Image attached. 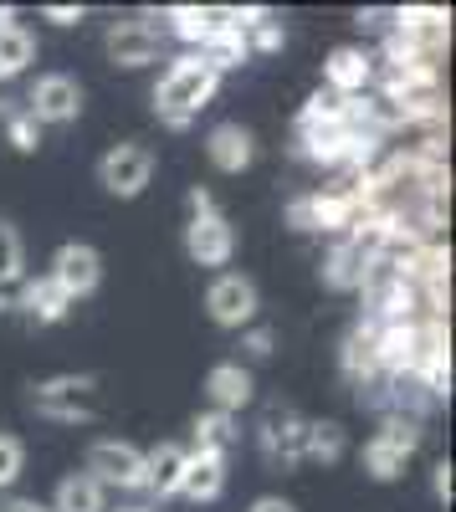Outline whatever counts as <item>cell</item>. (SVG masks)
I'll return each mask as SVG.
<instances>
[{
  "mask_svg": "<svg viewBox=\"0 0 456 512\" xmlns=\"http://www.w3.org/2000/svg\"><path fill=\"white\" fill-rule=\"evenodd\" d=\"M431 487H436V497H441V502H451V461H436Z\"/></svg>",
  "mask_w": 456,
  "mask_h": 512,
  "instance_id": "obj_26",
  "label": "cell"
},
{
  "mask_svg": "<svg viewBox=\"0 0 456 512\" xmlns=\"http://www.w3.org/2000/svg\"><path fill=\"white\" fill-rule=\"evenodd\" d=\"M323 72H328V93L334 98H359L364 82L375 77V62H369V52H359V47H339Z\"/></svg>",
  "mask_w": 456,
  "mask_h": 512,
  "instance_id": "obj_16",
  "label": "cell"
},
{
  "mask_svg": "<svg viewBox=\"0 0 456 512\" xmlns=\"http://www.w3.org/2000/svg\"><path fill=\"white\" fill-rule=\"evenodd\" d=\"M205 154H211V164L221 175H241V169L257 159V139H252V128H241V123H216L211 139H205Z\"/></svg>",
  "mask_w": 456,
  "mask_h": 512,
  "instance_id": "obj_12",
  "label": "cell"
},
{
  "mask_svg": "<svg viewBox=\"0 0 456 512\" xmlns=\"http://www.w3.org/2000/svg\"><path fill=\"white\" fill-rule=\"evenodd\" d=\"M21 466H26V446H21L16 436H0V492H11V487H16Z\"/></svg>",
  "mask_w": 456,
  "mask_h": 512,
  "instance_id": "obj_24",
  "label": "cell"
},
{
  "mask_svg": "<svg viewBox=\"0 0 456 512\" xmlns=\"http://www.w3.org/2000/svg\"><path fill=\"white\" fill-rule=\"evenodd\" d=\"M185 461H190V446L159 441V446L144 456V492H149V497H175V492H180V477H185Z\"/></svg>",
  "mask_w": 456,
  "mask_h": 512,
  "instance_id": "obj_13",
  "label": "cell"
},
{
  "mask_svg": "<svg viewBox=\"0 0 456 512\" xmlns=\"http://www.w3.org/2000/svg\"><path fill=\"white\" fill-rule=\"evenodd\" d=\"M236 441H241L236 415L211 410V415H200V420H195V451H205V456H231Z\"/></svg>",
  "mask_w": 456,
  "mask_h": 512,
  "instance_id": "obj_20",
  "label": "cell"
},
{
  "mask_svg": "<svg viewBox=\"0 0 456 512\" xmlns=\"http://www.w3.org/2000/svg\"><path fill=\"white\" fill-rule=\"evenodd\" d=\"M31 62H36V36L21 21H6L0 26V77H16Z\"/></svg>",
  "mask_w": 456,
  "mask_h": 512,
  "instance_id": "obj_19",
  "label": "cell"
},
{
  "mask_svg": "<svg viewBox=\"0 0 456 512\" xmlns=\"http://www.w3.org/2000/svg\"><path fill=\"white\" fill-rule=\"evenodd\" d=\"M154 180V154L144 144H113L103 159H98V185L118 200H134L144 195V185Z\"/></svg>",
  "mask_w": 456,
  "mask_h": 512,
  "instance_id": "obj_6",
  "label": "cell"
},
{
  "mask_svg": "<svg viewBox=\"0 0 456 512\" xmlns=\"http://www.w3.org/2000/svg\"><path fill=\"white\" fill-rule=\"evenodd\" d=\"M246 349H252L257 359H267V354H272V333H262V328H257L252 338H246Z\"/></svg>",
  "mask_w": 456,
  "mask_h": 512,
  "instance_id": "obj_29",
  "label": "cell"
},
{
  "mask_svg": "<svg viewBox=\"0 0 456 512\" xmlns=\"http://www.w3.org/2000/svg\"><path fill=\"white\" fill-rule=\"evenodd\" d=\"M118 512H149V507L144 502H129V507H118Z\"/></svg>",
  "mask_w": 456,
  "mask_h": 512,
  "instance_id": "obj_31",
  "label": "cell"
},
{
  "mask_svg": "<svg viewBox=\"0 0 456 512\" xmlns=\"http://www.w3.org/2000/svg\"><path fill=\"white\" fill-rule=\"evenodd\" d=\"M221 492H226V456L190 451L185 477H180V497H185V502H216Z\"/></svg>",
  "mask_w": 456,
  "mask_h": 512,
  "instance_id": "obj_14",
  "label": "cell"
},
{
  "mask_svg": "<svg viewBox=\"0 0 456 512\" xmlns=\"http://www.w3.org/2000/svg\"><path fill=\"white\" fill-rule=\"evenodd\" d=\"M252 512H298V507L287 502V497H257V502H252Z\"/></svg>",
  "mask_w": 456,
  "mask_h": 512,
  "instance_id": "obj_28",
  "label": "cell"
},
{
  "mask_svg": "<svg viewBox=\"0 0 456 512\" xmlns=\"http://www.w3.org/2000/svg\"><path fill=\"white\" fill-rule=\"evenodd\" d=\"M339 456H344V425H334V420H308L303 461H339Z\"/></svg>",
  "mask_w": 456,
  "mask_h": 512,
  "instance_id": "obj_21",
  "label": "cell"
},
{
  "mask_svg": "<svg viewBox=\"0 0 456 512\" xmlns=\"http://www.w3.org/2000/svg\"><path fill=\"white\" fill-rule=\"evenodd\" d=\"M36 128L41 123H72L82 113V88H77V77L67 72H47V77H36V88L26 93V108H21Z\"/></svg>",
  "mask_w": 456,
  "mask_h": 512,
  "instance_id": "obj_7",
  "label": "cell"
},
{
  "mask_svg": "<svg viewBox=\"0 0 456 512\" xmlns=\"http://www.w3.org/2000/svg\"><path fill=\"white\" fill-rule=\"evenodd\" d=\"M103 492L118 487V492H144V451L129 446V441H93L88 446V466H82Z\"/></svg>",
  "mask_w": 456,
  "mask_h": 512,
  "instance_id": "obj_5",
  "label": "cell"
},
{
  "mask_svg": "<svg viewBox=\"0 0 456 512\" xmlns=\"http://www.w3.org/2000/svg\"><path fill=\"white\" fill-rule=\"evenodd\" d=\"M257 436H262V451L267 461H282V466H298L303 461V436H308V420L293 410V405H282L272 400L262 410V425H257Z\"/></svg>",
  "mask_w": 456,
  "mask_h": 512,
  "instance_id": "obj_9",
  "label": "cell"
},
{
  "mask_svg": "<svg viewBox=\"0 0 456 512\" xmlns=\"http://www.w3.org/2000/svg\"><path fill=\"white\" fill-rule=\"evenodd\" d=\"M103 47H108L113 67H144V62H154L164 52V31L154 21H118Z\"/></svg>",
  "mask_w": 456,
  "mask_h": 512,
  "instance_id": "obj_11",
  "label": "cell"
},
{
  "mask_svg": "<svg viewBox=\"0 0 456 512\" xmlns=\"http://www.w3.org/2000/svg\"><path fill=\"white\" fill-rule=\"evenodd\" d=\"M205 308H211V318L221 328H252L262 297H257V282L246 272H221L211 282V292H205Z\"/></svg>",
  "mask_w": 456,
  "mask_h": 512,
  "instance_id": "obj_8",
  "label": "cell"
},
{
  "mask_svg": "<svg viewBox=\"0 0 456 512\" xmlns=\"http://www.w3.org/2000/svg\"><path fill=\"white\" fill-rule=\"evenodd\" d=\"M47 277L77 303V297H88V292L103 282V256H98L88 241H67V246L52 256V272H47Z\"/></svg>",
  "mask_w": 456,
  "mask_h": 512,
  "instance_id": "obj_10",
  "label": "cell"
},
{
  "mask_svg": "<svg viewBox=\"0 0 456 512\" xmlns=\"http://www.w3.org/2000/svg\"><path fill=\"white\" fill-rule=\"evenodd\" d=\"M216 88H221V72L205 62L200 52L170 62V72H164V77H159V88H154V113H159V123L185 128L205 103L216 98Z\"/></svg>",
  "mask_w": 456,
  "mask_h": 512,
  "instance_id": "obj_1",
  "label": "cell"
},
{
  "mask_svg": "<svg viewBox=\"0 0 456 512\" xmlns=\"http://www.w3.org/2000/svg\"><path fill=\"white\" fill-rule=\"evenodd\" d=\"M416 446H421L416 415H390L385 431L364 446V472L380 477V482H395V477L405 472V461H410V451H416Z\"/></svg>",
  "mask_w": 456,
  "mask_h": 512,
  "instance_id": "obj_4",
  "label": "cell"
},
{
  "mask_svg": "<svg viewBox=\"0 0 456 512\" xmlns=\"http://www.w3.org/2000/svg\"><path fill=\"white\" fill-rule=\"evenodd\" d=\"M21 308H26L31 323H62V318L72 313V297H67L52 277H36V282L21 287Z\"/></svg>",
  "mask_w": 456,
  "mask_h": 512,
  "instance_id": "obj_17",
  "label": "cell"
},
{
  "mask_svg": "<svg viewBox=\"0 0 456 512\" xmlns=\"http://www.w3.org/2000/svg\"><path fill=\"white\" fill-rule=\"evenodd\" d=\"M52 512H108V492H103L88 472H72V477L57 482Z\"/></svg>",
  "mask_w": 456,
  "mask_h": 512,
  "instance_id": "obj_18",
  "label": "cell"
},
{
  "mask_svg": "<svg viewBox=\"0 0 456 512\" xmlns=\"http://www.w3.org/2000/svg\"><path fill=\"white\" fill-rule=\"evenodd\" d=\"M6 512H52V507L36 502V497H16V502H6Z\"/></svg>",
  "mask_w": 456,
  "mask_h": 512,
  "instance_id": "obj_30",
  "label": "cell"
},
{
  "mask_svg": "<svg viewBox=\"0 0 456 512\" xmlns=\"http://www.w3.org/2000/svg\"><path fill=\"white\" fill-rule=\"evenodd\" d=\"M6 134H11V144L21 149V154H31L36 144H41V128L26 118V113H11V123H6Z\"/></svg>",
  "mask_w": 456,
  "mask_h": 512,
  "instance_id": "obj_25",
  "label": "cell"
},
{
  "mask_svg": "<svg viewBox=\"0 0 456 512\" xmlns=\"http://www.w3.org/2000/svg\"><path fill=\"white\" fill-rule=\"evenodd\" d=\"M6 21H11V11H0V26H6Z\"/></svg>",
  "mask_w": 456,
  "mask_h": 512,
  "instance_id": "obj_33",
  "label": "cell"
},
{
  "mask_svg": "<svg viewBox=\"0 0 456 512\" xmlns=\"http://www.w3.org/2000/svg\"><path fill=\"white\" fill-rule=\"evenodd\" d=\"M170 21H175V36H185V41H195V47H205V41H211V31H216V26H226V11L175 6V11H170Z\"/></svg>",
  "mask_w": 456,
  "mask_h": 512,
  "instance_id": "obj_22",
  "label": "cell"
},
{
  "mask_svg": "<svg viewBox=\"0 0 456 512\" xmlns=\"http://www.w3.org/2000/svg\"><path fill=\"white\" fill-rule=\"evenodd\" d=\"M6 308H11V303H6V292H0V313H6Z\"/></svg>",
  "mask_w": 456,
  "mask_h": 512,
  "instance_id": "obj_32",
  "label": "cell"
},
{
  "mask_svg": "<svg viewBox=\"0 0 456 512\" xmlns=\"http://www.w3.org/2000/svg\"><path fill=\"white\" fill-rule=\"evenodd\" d=\"M47 21H57V26H77V21H82V6H47Z\"/></svg>",
  "mask_w": 456,
  "mask_h": 512,
  "instance_id": "obj_27",
  "label": "cell"
},
{
  "mask_svg": "<svg viewBox=\"0 0 456 512\" xmlns=\"http://www.w3.org/2000/svg\"><path fill=\"white\" fill-rule=\"evenodd\" d=\"M185 251L190 262L200 267H226L231 251H236V231L231 221L216 210V200L205 190H190V226H185Z\"/></svg>",
  "mask_w": 456,
  "mask_h": 512,
  "instance_id": "obj_2",
  "label": "cell"
},
{
  "mask_svg": "<svg viewBox=\"0 0 456 512\" xmlns=\"http://www.w3.org/2000/svg\"><path fill=\"white\" fill-rule=\"evenodd\" d=\"M31 405L52 420H93L103 410V384L98 374H57L31 390Z\"/></svg>",
  "mask_w": 456,
  "mask_h": 512,
  "instance_id": "obj_3",
  "label": "cell"
},
{
  "mask_svg": "<svg viewBox=\"0 0 456 512\" xmlns=\"http://www.w3.org/2000/svg\"><path fill=\"white\" fill-rule=\"evenodd\" d=\"M21 272H26V246H21V236H16L11 221H0V292L16 287Z\"/></svg>",
  "mask_w": 456,
  "mask_h": 512,
  "instance_id": "obj_23",
  "label": "cell"
},
{
  "mask_svg": "<svg viewBox=\"0 0 456 512\" xmlns=\"http://www.w3.org/2000/svg\"><path fill=\"white\" fill-rule=\"evenodd\" d=\"M205 395H211V410L241 415L246 405H252V374H246L241 364H216L211 379H205Z\"/></svg>",
  "mask_w": 456,
  "mask_h": 512,
  "instance_id": "obj_15",
  "label": "cell"
}]
</instances>
